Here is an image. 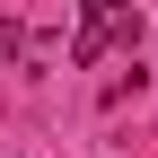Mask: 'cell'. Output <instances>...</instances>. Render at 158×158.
Wrapping results in <instances>:
<instances>
[{
    "label": "cell",
    "instance_id": "cell-1",
    "mask_svg": "<svg viewBox=\"0 0 158 158\" xmlns=\"http://www.w3.org/2000/svg\"><path fill=\"white\" fill-rule=\"evenodd\" d=\"M114 44H141V18H132V0H79V35H70V62H106Z\"/></svg>",
    "mask_w": 158,
    "mask_h": 158
},
{
    "label": "cell",
    "instance_id": "cell-2",
    "mask_svg": "<svg viewBox=\"0 0 158 158\" xmlns=\"http://www.w3.org/2000/svg\"><path fill=\"white\" fill-rule=\"evenodd\" d=\"M0 62H18V27H0Z\"/></svg>",
    "mask_w": 158,
    "mask_h": 158
}]
</instances>
